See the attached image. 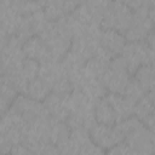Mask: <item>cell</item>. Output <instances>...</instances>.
<instances>
[{
  "label": "cell",
  "instance_id": "cell-8",
  "mask_svg": "<svg viewBox=\"0 0 155 155\" xmlns=\"http://www.w3.org/2000/svg\"><path fill=\"white\" fill-rule=\"evenodd\" d=\"M107 155H136V153L126 143H119L110 148Z\"/></svg>",
  "mask_w": 155,
  "mask_h": 155
},
{
  "label": "cell",
  "instance_id": "cell-2",
  "mask_svg": "<svg viewBox=\"0 0 155 155\" xmlns=\"http://www.w3.org/2000/svg\"><path fill=\"white\" fill-rule=\"evenodd\" d=\"M109 71L107 73V85L114 93H124L128 85V70L126 63L122 57L116 58L109 67Z\"/></svg>",
  "mask_w": 155,
  "mask_h": 155
},
{
  "label": "cell",
  "instance_id": "cell-9",
  "mask_svg": "<svg viewBox=\"0 0 155 155\" xmlns=\"http://www.w3.org/2000/svg\"><path fill=\"white\" fill-rule=\"evenodd\" d=\"M80 155H107L102 148L97 147L93 142H87L84 144Z\"/></svg>",
  "mask_w": 155,
  "mask_h": 155
},
{
  "label": "cell",
  "instance_id": "cell-11",
  "mask_svg": "<svg viewBox=\"0 0 155 155\" xmlns=\"http://www.w3.org/2000/svg\"><path fill=\"white\" fill-rule=\"evenodd\" d=\"M0 155H2V154H0Z\"/></svg>",
  "mask_w": 155,
  "mask_h": 155
},
{
  "label": "cell",
  "instance_id": "cell-10",
  "mask_svg": "<svg viewBox=\"0 0 155 155\" xmlns=\"http://www.w3.org/2000/svg\"><path fill=\"white\" fill-rule=\"evenodd\" d=\"M12 154L13 155H33V153L30 151V150H28L25 147H23V145H19V144H17V145H15L13 148H12Z\"/></svg>",
  "mask_w": 155,
  "mask_h": 155
},
{
  "label": "cell",
  "instance_id": "cell-6",
  "mask_svg": "<svg viewBox=\"0 0 155 155\" xmlns=\"http://www.w3.org/2000/svg\"><path fill=\"white\" fill-rule=\"evenodd\" d=\"M142 90L143 92H147L153 87V69L150 65L143 64L136 70L134 80H133Z\"/></svg>",
  "mask_w": 155,
  "mask_h": 155
},
{
  "label": "cell",
  "instance_id": "cell-5",
  "mask_svg": "<svg viewBox=\"0 0 155 155\" xmlns=\"http://www.w3.org/2000/svg\"><path fill=\"white\" fill-rule=\"evenodd\" d=\"M102 45L109 52L117 54L122 52L125 47V39L119 31L107 29L102 35Z\"/></svg>",
  "mask_w": 155,
  "mask_h": 155
},
{
  "label": "cell",
  "instance_id": "cell-7",
  "mask_svg": "<svg viewBox=\"0 0 155 155\" xmlns=\"http://www.w3.org/2000/svg\"><path fill=\"white\" fill-rule=\"evenodd\" d=\"M137 116L139 119H147L149 117V120L151 121L153 120V97L151 94L149 96H144L137 104L136 109H134Z\"/></svg>",
  "mask_w": 155,
  "mask_h": 155
},
{
  "label": "cell",
  "instance_id": "cell-3",
  "mask_svg": "<svg viewBox=\"0 0 155 155\" xmlns=\"http://www.w3.org/2000/svg\"><path fill=\"white\" fill-rule=\"evenodd\" d=\"M132 21V15L127 7L122 4H113L111 7L107 11L103 24L107 29L111 30H121L130 27Z\"/></svg>",
  "mask_w": 155,
  "mask_h": 155
},
{
  "label": "cell",
  "instance_id": "cell-4",
  "mask_svg": "<svg viewBox=\"0 0 155 155\" xmlns=\"http://www.w3.org/2000/svg\"><path fill=\"white\" fill-rule=\"evenodd\" d=\"M96 117L98 120V124H102V125L113 126V125L117 124L116 113L114 110L113 104L108 99V97L103 98L99 102V104H98V107L96 109Z\"/></svg>",
  "mask_w": 155,
  "mask_h": 155
},
{
  "label": "cell",
  "instance_id": "cell-1",
  "mask_svg": "<svg viewBox=\"0 0 155 155\" xmlns=\"http://www.w3.org/2000/svg\"><path fill=\"white\" fill-rule=\"evenodd\" d=\"M91 138L97 147L108 150L125 140V137L120 131V128L117 127V125L108 126L102 124H97L96 126L92 127Z\"/></svg>",
  "mask_w": 155,
  "mask_h": 155
}]
</instances>
